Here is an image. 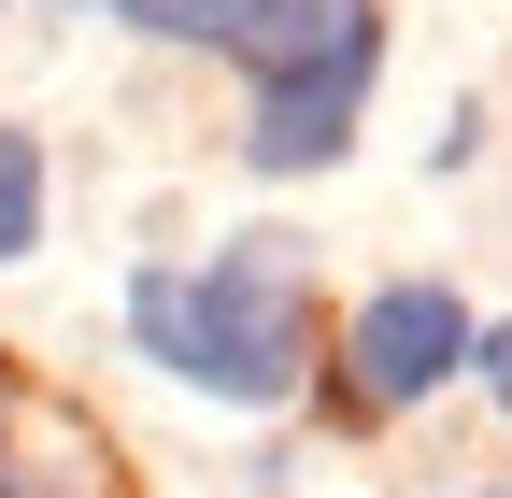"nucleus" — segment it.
<instances>
[{
    "label": "nucleus",
    "instance_id": "obj_1",
    "mask_svg": "<svg viewBox=\"0 0 512 498\" xmlns=\"http://www.w3.org/2000/svg\"><path fill=\"white\" fill-rule=\"evenodd\" d=\"M128 342H143L171 385L228 399V413L299 399V370H313V285H299V242L256 228V242H214L200 271H143V285H128Z\"/></svg>",
    "mask_w": 512,
    "mask_h": 498
},
{
    "label": "nucleus",
    "instance_id": "obj_2",
    "mask_svg": "<svg viewBox=\"0 0 512 498\" xmlns=\"http://www.w3.org/2000/svg\"><path fill=\"white\" fill-rule=\"evenodd\" d=\"M342 356H356V399L370 413H413V399H441L470 370V299L456 285H370L356 328H342Z\"/></svg>",
    "mask_w": 512,
    "mask_h": 498
},
{
    "label": "nucleus",
    "instance_id": "obj_3",
    "mask_svg": "<svg viewBox=\"0 0 512 498\" xmlns=\"http://www.w3.org/2000/svg\"><path fill=\"white\" fill-rule=\"evenodd\" d=\"M370 72H384V15H356L328 57H299V72H271V86H256V129H242V157H256V171H328V157L356 143V100H370Z\"/></svg>",
    "mask_w": 512,
    "mask_h": 498
},
{
    "label": "nucleus",
    "instance_id": "obj_4",
    "mask_svg": "<svg viewBox=\"0 0 512 498\" xmlns=\"http://www.w3.org/2000/svg\"><path fill=\"white\" fill-rule=\"evenodd\" d=\"M128 29H157V43H214V57H242L256 86L271 72H299V57H328L370 0H114Z\"/></svg>",
    "mask_w": 512,
    "mask_h": 498
},
{
    "label": "nucleus",
    "instance_id": "obj_5",
    "mask_svg": "<svg viewBox=\"0 0 512 498\" xmlns=\"http://www.w3.org/2000/svg\"><path fill=\"white\" fill-rule=\"evenodd\" d=\"M29 242H43V143H29V129H0V271L29 257Z\"/></svg>",
    "mask_w": 512,
    "mask_h": 498
},
{
    "label": "nucleus",
    "instance_id": "obj_6",
    "mask_svg": "<svg viewBox=\"0 0 512 498\" xmlns=\"http://www.w3.org/2000/svg\"><path fill=\"white\" fill-rule=\"evenodd\" d=\"M470 370H484V385H498V413H512V314H498V328H470Z\"/></svg>",
    "mask_w": 512,
    "mask_h": 498
},
{
    "label": "nucleus",
    "instance_id": "obj_7",
    "mask_svg": "<svg viewBox=\"0 0 512 498\" xmlns=\"http://www.w3.org/2000/svg\"><path fill=\"white\" fill-rule=\"evenodd\" d=\"M0 484H15V470H0Z\"/></svg>",
    "mask_w": 512,
    "mask_h": 498
}]
</instances>
